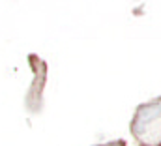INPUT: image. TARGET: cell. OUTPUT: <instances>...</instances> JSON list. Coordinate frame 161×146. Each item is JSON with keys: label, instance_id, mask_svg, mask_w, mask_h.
<instances>
[{"label": "cell", "instance_id": "cell-1", "mask_svg": "<svg viewBox=\"0 0 161 146\" xmlns=\"http://www.w3.org/2000/svg\"><path fill=\"white\" fill-rule=\"evenodd\" d=\"M129 131L139 146H161V96L135 107Z\"/></svg>", "mask_w": 161, "mask_h": 146}, {"label": "cell", "instance_id": "cell-2", "mask_svg": "<svg viewBox=\"0 0 161 146\" xmlns=\"http://www.w3.org/2000/svg\"><path fill=\"white\" fill-rule=\"evenodd\" d=\"M28 62H30V70L34 73V82L26 94V109L30 114H40L43 107V88L47 82V62L40 58L38 54H28Z\"/></svg>", "mask_w": 161, "mask_h": 146}, {"label": "cell", "instance_id": "cell-3", "mask_svg": "<svg viewBox=\"0 0 161 146\" xmlns=\"http://www.w3.org/2000/svg\"><path fill=\"white\" fill-rule=\"evenodd\" d=\"M94 146H127V143L124 139H116V141H109V143H101V144H94Z\"/></svg>", "mask_w": 161, "mask_h": 146}]
</instances>
